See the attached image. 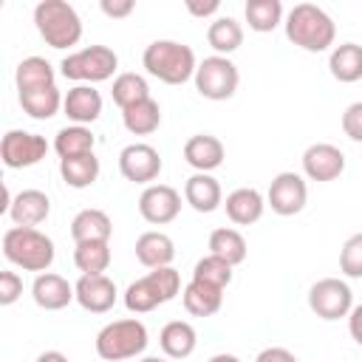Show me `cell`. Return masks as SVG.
Here are the masks:
<instances>
[{
  "instance_id": "cell-1",
  "label": "cell",
  "mask_w": 362,
  "mask_h": 362,
  "mask_svg": "<svg viewBox=\"0 0 362 362\" xmlns=\"http://www.w3.org/2000/svg\"><path fill=\"white\" fill-rule=\"evenodd\" d=\"M283 25H286L288 42H294L297 48L311 51V54L328 51L334 45V37H337V25H334L331 14L314 3H297L286 14Z\"/></svg>"
},
{
  "instance_id": "cell-2",
  "label": "cell",
  "mask_w": 362,
  "mask_h": 362,
  "mask_svg": "<svg viewBox=\"0 0 362 362\" xmlns=\"http://www.w3.org/2000/svg\"><path fill=\"white\" fill-rule=\"evenodd\" d=\"M141 65L150 76H156L164 85H184L187 79L195 76L198 59L195 51L178 40H156L144 48Z\"/></svg>"
},
{
  "instance_id": "cell-3",
  "label": "cell",
  "mask_w": 362,
  "mask_h": 362,
  "mask_svg": "<svg viewBox=\"0 0 362 362\" xmlns=\"http://www.w3.org/2000/svg\"><path fill=\"white\" fill-rule=\"evenodd\" d=\"M3 255L11 266L23 269V272H48L54 263V240L31 226H11L3 232Z\"/></svg>"
},
{
  "instance_id": "cell-4",
  "label": "cell",
  "mask_w": 362,
  "mask_h": 362,
  "mask_svg": "<svg viewBox=\"0 0 362 362\" xmlns=\"http://www.w3.org/2000/svg\"><path fill=\"white\" fill-rule=\"evenodd\" d=\"M34 25L45 45L65 51L82 40V20L76 8L65 0H42L34 6Z\"/></svg>"
},
{
  "instance_id": "cell-5",
  "label": "cell",
  "mask_w": 362,
  "mask_h": 362,
  "mask_svg": "<svg viewBox=\"0 0 362 362\" xmlns=\"http://www.w3.org/2000/svg\"><path fill=\"white\" fill-rule=\"evenodd\" d=\"M181 294V274L173 266L150 269L144 277L133 280L124 288V308L133 314H147Z\"/></svg>"
},
{
  "instance_id": "cell-6",
  "label": "cell",
  "mask_w": 362,
  "mask_h": 362,
  "mask_svg": "<svg viewBox=\"0 0 362 362\" xmlns=\"http://www.w3.org/2000/svg\"><path fill=\"white\" fill-rule=\"evenodd\" d=\"M147 328L141 320L127 317V320H113L96 334V354L105 362H122L144 354L147 348Z\"/></svg>"
},
{
  "instance_id": "cell-7",
  "label": "cell",
  "mask_w": 362,
  "mask_h": 362,
  "mask_svg": "<svg viewBox=\"0 0 362 362\" xmlns=\"http://www.w3.org/2000/svg\"><path fill=\"white\" fill-rule=\"evenodd\" d=\"M119 68V57L113 48L107 45H88V48H79L74 54H68L62 62H59V74L76 85H96V82H105L116 74Z\"/></svg>"
},
{
  "instance_id": "cell-8",
  "label": "cell",
  "mask_w": 362,
  "mask_h": 362,
  "mask_svg": "<svg viewBox=\"0 0 362 362\" xmlns=\"http://www.w3.org/2000/svg\"><path fill=\"white\" fill-rule=\"evenodd\" d=\"M195 90L204 96V99H212V102H223V99H232L235 90H238V82H240V74H238V65L229 59V57H206L198 62L195 68Z\"/></svg>"
},
{
  "instance_id": "cell-9",
  "label": "cell",
  "mask_w": 362,
  "mask_h": 362,
  "mask_svg": "<svg viewBox=\"0 0 362 362\" xmlns=\"http://www.w3.org/2000/svg\"><path fill=\"white\" fill-rule=\"evenodd\" d=\"M308 308L325 322L342 320L354 308V291L339 277H322L308 288Z\"/></svg>"
},
{
  "instance_id": "cell-10",
  "label": "cell",
  "mask_w": 362,
  "mask_h": 362,
  "mask_svg": "<svg viewBox=\"0 0 362 362\" xmlns=\"http://www.w3.org/2000/svg\"><path fill=\"white\" fill-rule=\"evenodd\" d=\"M48 153V141L40 133H28V130H8L0 141V158L8 170H23V167H34L45 158Z\"/></svg>"
},
{
  "instance_id": "cell-11",
  "label": "cell",
  "mask_w": 362,
  "mask_h": 362,
  "mask_svg": "<svg viewBox=\"0 0 362 362\" xmlns=\"http://www.w3.org/2000/svg\"><path fill=\"white\" fill-rule=\"evenodd\" d=\"M308 201V187H305V178L300 173H277L269 184V192H266V206H272V212L288 218V215H297L303 212Z\"/></svg>"
},
{
  "instance_id": "cell-12",
  "label": "cell",
  "mask_w": 362,
  "mask_h": 362,
  "mask_svg": "<svg viewBox=\"0 0 362 362\" xmlns=\"http://www.w3.org/2000/svg\"><path fill=\"white\" fill-rule=\"evenodd\" d=\"M119 173L133 184H153L161 173V156L153 144L133 141L119 153Z\"/></svg>"
},
{
  "instance_id": "cell-13",
  "label": "cell",
  "mask_w": 362,
  "mask_h": 362,
  "mask_svg": "<svg viewBox=\"0 0 362 362\" xmlns=\"http://www.w3.org/2000/svg\"><path fill=\"white\" fill-rule=\"evenodd\" d=\"M178 212H181V195L170 184H150L139 195V215L153 226L173 223Z\"/></svg>"
},
{
  "instance_id": "cell-14",
  "label": "cell",
  "mask_w": 362,
  "mask_h": 362,
  "mask_svg": "<svg viewBox=\"0 0 362 362\" xmlns=\"http://www.w3.org/2000/svg\"><path fill=\"white\" fill-rule=\"evenodd\" d=\"M303 173L308 181H334L345 173V153L337 144L317 141L303 153Z\"/></svg>"
},
{
  "instance_id": "cell-15",
  "label": "cell",
  "mask_w": 362,
  "mask_h": 362,
  "mask_svg": "<svg viewBox=\"0 0 362 362\" xmlns=\"http://www.w3.org/2000/svg\"><path fill=\"white\" fill-rule=\"evenodd\" d=\"M74 291H76V303L90 311V314H105L116 305V283L107 277V274H82L76 283H74Z\"/></svg>"
},
{
  "instance_id": "cell-16",
  "label": "cell",
  "mask_w": 362,
  "mask_h": 362,
  "mask_svg": "<svg viewBox=\"0 0 362 362\" xmlns=\"http://www.w3.org/2000/svg\"><path fill=\"white\" fill-rule=\"evenodd\" d=\"M184 158L189 167H195V173H212L223 164L226 158V150H223V141L212 133H195L187 139L184 144Z\"/></svg>"
},
{
  "instance_id": "cell-17",
  "label": "cell",
  "mask_w": 362,
  "mask_h": 362,
  "mask_svg": "<svg viewBox=\"0 0 362 362\" xmlns=\"http://www.w3.org/2000/svg\"><path fill=\"white\" fill-rule=\"evenodd\" d=\"M51 215V198L42 189H20L8 206V218L14 226L37 229Z\"/></svg>"
},
{
  "instance_id": "cell-18",
  "label": "cell",
  "mask_w": 362,
  "mask_h": 362,
  "mask_svg": "<svg viewBox=\"0 0 362 362\" xmlns=\"http://www.w3.org/2000/svg\"><path fill=\"white\" fill-rule=\"evenodd\" d=\"M31 297L40 308L45 311H59L65 308L71 300H76V291L74 286L62 277V274H54V272H42L34 277V286H31Z\"/></svg>"
},
{
  "instance_id": "cell-19",
  "label": "cell",
  "mask_w": 362,
  "mask_h": 362,
  "mask_svg": "<svg viewBox=\"0 0 362 362\" xmlns=\"http://www.w3.org/2000/svg\"><path fill=\"white\" fill-rule=\"evenodd\" d=\"M62 110L74 124H85L88 127L90 122H96L102 116V93L93 85H74L65 93Z\"/></svg>"
},
{
  "instance_id": "cell-20",
  "label": "cell",
  "mask_w": 362,
  "mask_h": 362,
  "mask_svg": "<svg viewBox=\"0 0 362 362\" xmlns=\"http://www.w3.org/2000/svg\"><path fill=\"white\" fill-rule=\"evenodd\" d=\"M226 206V218L238 226H252L263 218V209H266V198L255 189V187H238L226 195L223 201Z\"/></svg>"
},
{
  "instance_id": "cell-21",
  "label": "cell",
  "mask_w": 362,
  "mask_h": 362,
  "mask_svg": "<svg viewBox=\"0 0 362 362\" xmlns=\"http://www.w3.org/2000/svg\"><path fill=\"white\" fill-rule=\"evenodd\" d=\"M173 257H175V243L170 235L150 229L136 238V260L144 269H164L173 263Z\"/></svg>"
},
{
  "instance_id": "cell-22",
  "label": "cell",
  "mask_w": 362,
  "mask_h": 362,
  "mask_svg": "<svg viewBox=\"0 0 362 362\" xmlns=\"http://www.w3.org/2000/svg\"><path fill=\"white\" fill-rule=\"evenodd\" d=\"M184 201H187L195 212H204V215L215 212V209L223 204V192H221L218 178L209 175V173H195V175H189L187 184H184Z\"/></svg>"
},
{
  "instance_id": "cell-23",
  "label": "cell",
  "mask_w": 362,
  "mask_h": 362,
  "mask_svg": "<svg viewBox=\"0 0 362 362\" xmlns=\"http://www.w3.org/2000/svg\"><path fill=\"white\" fill-rule=\"evenodd\" d=\"M181 300H184V308L192 317H212L223 305V288L201 283V280H189L181 291Z\"/></svg>"
},
{
  "instance_id": "cell-24",
  "label": "cell",
  "mask_w": 362,
  "mask_h": 362,
  "mask_svg": "<svg viewBox=\"0 0 362 362\" xmlns=\"http://www.w3.org/2000/svg\"><path fill=\"white\" fill-rule=\"evenodd\" d=\"M158 345H161L164 356L187 359L195 351V345H198V334H195V328L187 320H170L161 328V334H158Z\"/></svg>"
},
{
  "instance_id": "cell-25",
  "label": "cell",
  "mask_w": 362,
  "mask_h": 362,
  "mask_svg": "<svg viewBox=\"0 0 362 362\" xmlns=\"http://www.w3.org/2000/svg\"><path fill=\"white\" fill-rule=\"evenodd\" d=\"M14 82H17V93L51 88L57 85V71L45 57H25L14 71Z\"/></svg>"
},
{
  "instance_id": "cell-26",
  "label": "cell",
  "mask_w": 362,
  "mask_h": 362,
  "mask_svg": "<svg viewBox=\"0 0 362 362\" xmlns=\"http://www.w3.org/2000/svg\"><path fill=\"white\" fill-rule=\"evenodd\" d=\"M328 71L337 82H359L362 79V45L356 42H342L334 45L328 54Z\"/></svg>"
},
{
  "instance_id": "cell-27",
  "label": "cell",
  "mask_w": 362,
  "mask_h": 362,
  "mask_svg": "<svg viewBox=\"0 0 362 362\" xmlns=\"http://www.w3.org/2000/svg\"><path fill=\"white\" fill-rule=\"evenodd\" d=\"M110 235H113V223H110L107 212H102V209L88 206V209L76 212L74 221H71V238H74V243L110 240Z\"/></svg>"
},
{
  "instance_id": "cell-28",
  "label": "cell",
  "mask_w": 362,
  "mask_h": 362,
  "mask_svg": "<svg viewBox=\"0 0 362 362\" xmlns=\"http://www.w3.org/2000/svg\"><path fill=\"white\" fill-rule=\"evenodd\" d=\"M122 122H124V130L133 133V136H150L158 130L161 124V107L158 102L150 96L144 102H136L130 107L122 110Z\"/></svg>"
},
{
  "instance_id": "cell-29",
  "label": "cell",
  "mask_w": 362,
  "mask_h": 362,
  "mask_svg": "<svg viewBox=\"0 0 362 362\" xmlns=\"http://www.w3.org/2000/svg\"><path fill=\"white\" fill-rule=\"evenodd\" d=\"M206 42L215 48L218 57H229L232 51H238L243 45V28L235 17H215L206 28Z\"/></svg>"
},
{
  "instance_id": "cell-30",
  "label": "cell",
  "mask_w": 362,
  "mask_h": 362,
  "mask_svg": "<svg viewBox=\"0 0 362 362\" xmlns=\"http://www.w3.org/2000/svg\"><path fill=\"white\" fill-rule=\"evenodd\" d=\"M59 175L71 189H85L99 178V158L93 153L59 158Z\"/></svg>"
},
{
  "instance_id": "cell-31",
  "label": "cell",
  "mask_w": 362,
  "mask_h": 362,
  "mask_svg": "<svg viewBox=\"0 0 362 362\" xmlns=\"http://www.w3.org/2000/svg\"><path fill=\"white\" fill-rule=\"evenodd\" d=\"M246 252H249L246 238L238 229H232V226H221V229H215L209 235V255L226 260L229 266L243 263L246 260Z\"/></svg>"
},
{
  "instance_id": "cell-32",
  "label": "cell",
  "mask_w": 362,
  "mask_h": 362,
  "mask_svg": "<svg viewBox=\"0 0 362 362\" xmlns=\"http://www.w3.org/2000/svg\"><path fill=\"white\" fill-rule=\"evenodd\" d=\"M17 96H20V107H23L31 119H40V122L57 116V113L62 110V102H65V96L59 93L57 85L40 88V90H28V93H17Z\"/></svg>"
},
{
  "instance_id": "cell-33",
  "label": "cell",
  "mask_w": 362,
  "mask_h": 362,
  "mask_svg": "<svg viewBox=\"0 0 362 362\" xmlns=\"http://www.w3.org/2000/svg\"><path fill=\"white\" fill-rule=\"evenodd\" d=\"M93 147H96V136L85 124H68L54 136V150L59 158L85 156V153H93Z\"/></svg>"
},
{
  "instance_id": "cell-34",
  "label": "cell",
  "mask_w": 362,
  "mask_h": 362,
  "mask_svg": "<svg viewBox=\"0 0 362 362\" xmlns=\"http://www.w3.org/2000/svg\"><path fill=\"white\" fill-rule=\"evenodd\" d=\"M74 263L82 274H105L110 266V240H85L74 249Z\"/></svg>"
},
{
  "instance_id": "cell-35",
  "label": "cell",
  "mask_w": 362,
  "mask_h": 362,
  "mask_svg": "<svg viewBox=\"0 0 362 362\" xmlns=\"http://www.w3.org/2000/svg\"><path fill=\"white\" fill-rule=\"evenodd\" d=\"M243 14H246V23L252 31L266 34L283 23V3L280 0H249L243 6Z\"/></svg>"
},
{
  "instance_id": "cell-36",
  "label": "cell",
  "mask_w": 362,
  "mask_h": 362,
  "mask_svg": "<svg viewBox=\"0 0 362 362\" xmlns=\"http://www.w3.org/2000/svg\"><path fill=\"white\" fill-rule=\"evenodd\" d=\"M110 96H113V102L124 110V107H130V105H136V102L150 99V85H147V79H144L141 74L124 71V74H119V76L113 79Z\"/></svg>"
},
{
  "instance_id": "cell-37",
  "label": "cell",
  "mask_w": 362,
  "mask_h": 362,
  "mask_svg": "<svg viewBox=\"0 0 362 362\" xmlns=\"http://www.w3.org/2000/svg\"><path fill=\"white\" fill-rule=\"evenodd\" d=\"M232 269L226 260L215 257V255H206L195 263L192 269V280H201V283H209V286H218V288H226L232 283Z\"/></svg>"
},
{
  "instance_id": "cell-38",
  "label": "cell",
  "mask_w": 362,
  "mask_h": 362,
  "mask_svg": "<svg viewBox=\"0 0 362 362\" xmlns=\"http://www.w3.org/2000/svg\"><path fill=\"white\" fill-rule=\"evenodd\" d=\"M339 272L345 277L359 280L362 277V232L351 235L339 249Z\"/></svg>"
},
{
  "instance_id": "cell-39",
  "label": "cell",
  "mask_w": 362,
  "mask_h": 362,
  "mask_svg": "<svg viewBox=\"0 0 362 362\" xmlns=\"http://www.w3.org/2000/svg\"><path fill=\"white\" fill-rule=\"evenodd\" d=\"M20 294H23V277L17 272H11V269L0 272V305L17 303Z\"/></svg>"
},
{
  "instance_id": "cell-40",
  "label": "cell",
  "mask_w": 362,
  "mask_h": 362,
  "mask_svg": "<svg viewBox=\"0 0 362 362\" xmlns=\"http://www.w3.org/2000/svg\"><path fill=\"white\" fill-rule=\"evenodd\" d=\"M342 133L351 141L362 144V102H354V105L345 107V113H342Z\"/></svg>"
},
{
  "instance_id": "cell-41",
  "label": "cell",
  "mask_w": 362,
  "mask_h": 362,
  "mask_svg": "<svg viewBox=\"0 0 362 362\" xmlns=\"http://www.w3.org/2000/svg\"><path fill=\"white\" fill-rule=\"evenodd\" d=\"M99 8H102V14H105V17L122 20V17H130V14H133L136 3H133V0H102V3H99Z\"/></svg>"
},
{
  "instance_id": "cell-42",
  "label": "cell",
  "mask_w": 362,
  "mask_h": 362,
  "mask_svg": "<svg viewBox=\"0 0 362 362\" xmlns=\"http://www.w3.org/2000/svg\"><path fill=\"white\" fill-rule=\"evenodd\" d=\"M255 362H300L288 348H277V345H272V348H263L257 356H255Z\"/></svg>"
},
{
  "instance_id": "cell-43",
  "label": "cell",
  "mask_w": 362,
  "mask_h": 362,
  "mask_svg": "<svg viewBox=\"0 0 362 362\" xmlns=\"http://www.w3.org/2000/svg\"><path fill=\"white\" fill-rule=\"evenodd\" d=\"M218 8H221V3L218 0H206V3H198V0H187V11L192 14V17H212V14H218Z\"/></svg>"
},
{
  "instance_id": "cell-44",
  "label": "cell",
  "mask_w": 362,
  "mask_h": 362,
  "mask_svg": "<svg viewBox=\"0 0 362 362\" xmlns=\"http://www.w3.org/2000/svg\"><path fill=\"white\" fill-rule=\"evenodd\" d=\"M348 331H351L354 342L362 348V303L351 308V314H348Z\"/></svg>"
},
{
  "instance_id": "cell-45",
  "label": "cell",
  "mask_w": 362,
  "mask_h": 362,
  "mask_svg": "<svg viewBox=\"0 0 362 362\" xmlns=\"http://www.w3.org/2000/svg\"><path fill=\"white\" fill-rule=\"evenodd\" d=\"M34 362H71L62 351H45V354H40Z\"/></svg>"
},
{
  "instance_id": "cell-46",
  "label": "cell",
  "mask_w": 362,
  "mask_h": 362,
  "mask_svg": "<svg viewBox=\"0 0 362 362\" xmlns=\"http://www.w3.org/2000/svg\"><path fill=\"white\" fill-rule=\"evenodd\" d=\"M206 362H240L235 354H215V356H209Z\"/></svg>"
},
{
  "instance_id": "cell-47",
  "label": "cell",
  "mask_w": 362,
  "mask_h": 362,
  "mask_svg": "<svg viewBox=\"0 0 362 362\" xmlns=\"http://www.w3.org/2000/svg\"><path fill=\"white\" fill-rule=\"evenodd\" d=\"M139 362H167V359H161V356H144V359H139Z\"/></svg>"
}]
</instances>
